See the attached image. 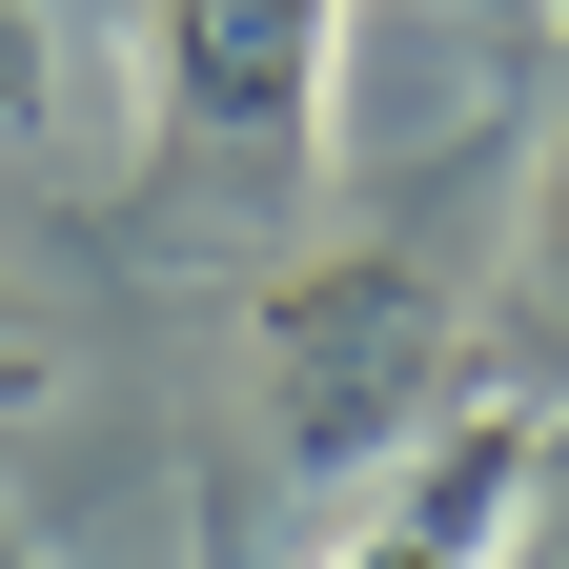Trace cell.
<instances>
[{"instance_id": "1", "label": "cell", "mask_w": 569, "mask_h": 569, "mask_svg": "<svg viewBox=\"0 0 569 569\" xmlns=\"http://www.w3.org/2000/svg\"><path fill=\"white\" fill-rule=\"evenodd\" d=\"M448 284L427 264H284L264 284V448L306 468V488H346V468H407L427 427H448Z\"/></svg>"}, {"instance_id": "2", "label": "cell", "mask_w": 569, "mask_h": 569, "mask_svg": "<svg viewBox=\"0 0 569 569\" xmlns=\"http://www.w3.org/2000/svg\"><path fill=\"white\" fill-rule=\"evenodd\" d=\"M346 82V0H163V142L203 183H306Z\"/></svg>"}, {"instance_id": "3", "label": "cell", "mask_w": 569, "mask_h": 569, "mask_svg": "<svg viewBox=\"0 0 569 569\" xmlns=\"http://www.w3.org/2000/svg\"><path fill=\"white\" fill-rule=\"evenodd\" d=\"M529 488H549V407H448V427L407 448V488H387L326 569H509Z\"/></svg>"}, {"instance_id": "4", "label": "cell", "mask_w": 569, "mask_h": 569, "mask_svg": "<svg viewBox=\"0 0 569 569\" xmlns=\"http://www.w3.org/2000/svg\"><path fill=\"white\" fill-rule=\"evenodd\" d=\"M61 122V41H41V0H0V142H41Z\"/></svg>"}, {"instance_id": "5", "label": "cell", "mask_w": 569, "mask_h": 569, "mask_svg": "<svg viewBox=\"0 0 569 569\" xmlns=\"http://www.w3.org/2000/svg\"><path fill=\"white\" fill-rule=\"evenodd\" d=\"M529 569H569V448H549V488H529V529H509Z\"/></svg>"}, {"instance_id": "6", "label": "cell", "mask_w": 569, "mask_h": 569, "mask_svg": "<svg viewBox=\"0 0 569 569\" xmlns=\"http://www.w3.org/2000/svg\"><path fill=\"white\" fill-rule=\"evenodd\" d=\"M0 407H41V326H21V284H0Z\"/></svg>"}, {"instance_id": "7", "label": "cell", "mask_w": 569, "mask_h": 569, "mask_svg": "<svg viewBox=\"0 0 569 569\" xmlns=\"http://www.w3.org/2000/svg\"><path fill=\"white\" fill-rule=\"evenodd\" d=\"M468 21H488V41H529V21H549V0H468Z\"/></svg>"}, {"instance_id": "8", "label": "cell", "mask_w": 569, "mask_h": 569, "mask_svg": "<svg viewBox=\"0 0 569 569\" xmlns=\"http://www.w3.org/2000/svg\"><path fill=\"white\" fill-rule=\"evenodd\" d=\"M549 264H569V163H549Z\"/></svg>"}, {"instance_id": "9", "label": "cell", "mask_w": 569, "mask_h": 569, "mask_svg": "<svg viewBox=\"0 0 569 569\" xmlns=\"http://www.w3.org/2000/svg\"><path fill=\"white\" fill-rule=\"evenodd\" d=\"M0 569H21V529H0Z\"/></svg>"}]
</instances>
